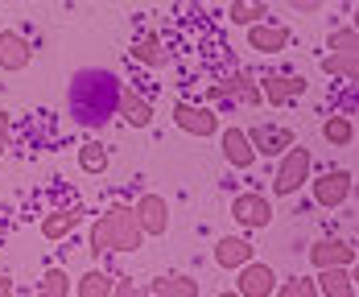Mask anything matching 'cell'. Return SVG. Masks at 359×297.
Instances as JSON below:
<instances>
[{
  "label": "cell",
  "mask_w": 359,
  "mask_h": 297,
  "mask_svg": "<svg viewBox=\"0 0 359 297\" xmlns=\"http://www.w3.org/2000/svg\"><path fill=\"white\" fill-rule=\"evenodd\" d=\"M252 256H256V248H252L244 235H223V240L215 244V264L219 268H231V272H236V268L248 264Z\"/></svg>",
  "instance_id": "obj_17"
},
{
  "label": "cell",
  "mask_w": 359,
  "mask_h": 297,
  "mask_svg": "<svg viewBox=\"0 0 359 297\" xmlns=\"http://www.w3.org/2000/svg\"><path fill=\"white\" fill-rule=\"evenodd\" d=\"M273 297H318V285L314 277H289V281H277Z\"/></svg>",
  "instance_id": "obj_27"
},
{
  "label": "cell",
  "mask_w": 359,
  "mask_h": 297,
  "mask_svg": "<svg viewBox=\"0 0 359 297\" xmlns=\"http://www.w3.org/2000/svg\"><path fill=\"white\" fill-rule=\"evenodd\" d=\"M120 91H124V83L111 71L87 67V71H79L71 78V91H67L71 116L83 128H104L111 116L120 111Z\"/></svg>",
  "instance_id": "obj_1"
},
{
  "label": "cell",
  "mask_w": 359,
  "mask_h": 297,
  "mask_svg": "<svg viewBox=\"0 0 359 297\" xmlns=\"http://www.w3.org/2000/svg\"><path fill=\"white\" fill-rule=\"evenodd\" d=\"M111 285H116V277H111V272L91 268V272H83V277L74 281V297H108Z\"/></svg>",
  "instance_id": "obj_23"
},
{
  "label": "cell",
  "mask_w": 359,
  "mask_h": 297,
  "mask_svg": "<svg viewBox=\"0 0 359 297\" xmlns=\"http://www.w3.org/2000/svg\"><path fill=\"white\" fill-rule=\"evenodd\" d=\"M29 58H34V46L25 37L13 34V29L0 34V71H25Z\"/></svg>",
  "instance_id": "obj_15"
},
{
  "label": "cell",
  "mask_w": 359,
  "mask_h": 297,
  "mask_svg": "<svg viewBox=\"0 0 359 297\" xmlns=\"http://www.w3.org/2000/svg\"><path fill=\"white\" fill-rule=\"evenodd\" d=\"M116 116H124L133 128H149V124H153V108H149V99H141V95L128 91V87L120 91V111H116Z\"/></svg>",
  "instance_id": "obj_19"
},
{
  "label": "cell",
  "mask_w": 359,
  "mask_h": 297,
  "mask_svg": "<svg viewBox=\"0 0 359 297\" xmlns=\"http://www.w3.org/2000/svg\"><path fill=\"white\" fill-rule=\"evenodd\" d=\"M0 297H13V281L8 277H0Z\"/></svg>",
  "instance_id": "obj_34"
},
{
  "label": "cell",
  "mask_w": 359,
  "mask_h": 297,
  "mask_svg": "<svg viewBox=\"0 0 359 297\" xmlns=\"http://www.w3.org/2000/svg\"><path fill=\"white\" fill-rule=\"evenodd\" d=\"M326 50H330V54H355L359 50V34L351 29V25H343V29H334V34L326 37Z\"/></svg>",
  "instance_id": "obj_29"
},
{
  "label": "cell",
  "mask_w": 359,
  "mask_h": 297,
  "mask_svg": "<svg viewBox=\"0 0 359 297\" xmlns=\"http://www.w3.org/2000/svg\"><path fill=\"white\" fill-rule=\"evenodd\" d=\"M289 41H293V34L277 21L248 25V50H256V54H281V50H289Z\"/></svg>",
  "instance_id": "obj_11"
},
{
  "label": "cell",
  "mask_w": 359,
  "mask_h": 297,
  "mask_svg": "<svg viewBox=\"0 0 359 297\" xmlns=\"http://www.w3.org/2000/svg\"><path fill=\"white\" fill-rule=\"evenodd\" d=\"M314 285H318V293H323V297H355V272H351L347 264L318 268Z\"/></svg>",
  "instance_id": "obj_14"
},
{
  "label": "cell",
  "mask_w": 359,
  "mask_h": 297,
  "mask_svg": "<svg viewBox=\"0 0 359 297\" xmlns=\"http://www.w3.org/2000/svg\"><path fill=\"white\" fill-rule=\"evenodd\" d=\"M108 297H149V285L133 281V277H116V285H111Z\"/></svg>",
  "instance_id": "obj_31"
},
{
  "label": "cell",
  "mask_w": 359,
  "mask_h": 297,
  "mask_svg": "<svg viewBox=\"0 0 359 297\" xmlns=\"http://www.w3.org/2000/svg\"><path fill=\"white\" fill-rule=\"evenodd\" d=\"M108 165H111V157L100 141H87V145L79 148V170H83V174H104Z\"/></svg>",
  "instance_id": "obj_26"
},
{
  "label": "cell",
  "mask_w": 359,
  "mask_h": 297,
  "mask_svg": "<svg viewBox=\"0 0 359 297\" xmlns=\"http://www.w3.org/2000/svg\"><path fill=\"white\" fill-rule=\"evenodd\" d=\"M133 58H137L141 67H153V71H157V67L170 62V50L161 46L157 34H144V37H137V46H133Z\"/></svg>",
  "instance_id": "obj_22"
},
{
  "label": "cell",
  "mask_w": 359,
  "mask_h": 297,
  "mask_svg": "<svg viewBox=\"0 0 359 297\" xmlns=\"http://www.w3.org/2000/svg\"><path fill=\"white\" fill-rule=\"evenodd\" d=\"M277 281H281V277L273 272V264H260L256 256L236 268V293L240 297H273Z\"/></svg>",
  "instance_id": "obj_4"
},
{
  "label": "cell",
  "mask_w": 359,
  "mask_h": 297,
  "mask_svg": "<svg viewBox=\"0 0 359 297\" xmlns=\"http://www.w3.org/2000/svg\"><path fill=\"white\" fill-rule=\"evenodd\" d=\"M260 95L273 104V108H285L293 99L306 95V78L302 74H264L260 78Z\"/></svg>",
  "instance_id": "obj_9"
},
{
  "label": "cell",
  "mask_w": 359,
  "mask_h": 297,
  "mask_svg": "<svg viewBox=\"0 0 359 297\" xmlns=\"http://www.w3.org/2000/svg\"><path fill=\"white\" fill-rule=\"evenodd\" d=\"M133 211H137V223H141L144 235H165L170 231V202L161 194H141Z\"/></svg>",
  "instance_id": "obj_10"
},
{
  "label": "cell",
  "mask_w": 359,
  "mask_h": 297,
  "mask_svg": "<svg viewBox=\"0 0 359 297\" xmlns=\"http://www.w3.org/2000/svg\"><path fill=\"white\" fill-rule=\"evenodd\" d=\"M8 145H13V120H8V116L0 111V157L8 153Z\"/></svg>",
  "instance_id": "obj_32"
},
{
  "label": "cell",
  "mask_w": 359,
  "mask_h": 297,
  "mask_svg": "<svg viewBox=\"0 0 359 297\" xmlns=\"http://www.w3.org/2000/svg\"><path fill=\"white\" fill-rule=\"evenodd\" d=\"M34 297H71V272L67 268H46Z\"/></svg>",
  "instance_id": "obj_25"
},
{
  "label": "cell",
  "mask_w": 359,
  "mask_h": 297,
  "mask_svg": "<svg viewBox=\"0 0 359 297\" xmlns=\"http://www.w3.org/2000/svg\"><path fill=\"white\" fill-rule=\"evenodd\" d=\"M215 87H219L223 99H236V104H244V108H260V104H264L260 83H256L252 74H231L227 83H215Z\"/></svg>",
  "instance_id": "obj_16"
},
{
  "label": "cell",
  "mask_w": 359,
  "mask_h": 297,
  "mask_svg": "<svg viewBox=\"0 0 359 297\" xmlns=\"http://www.w3.org/2000/svg\"><path fill=\"white\" fill-rule=\"evenodd\" d=\"M91 252L95 256H104V252H111V223H108V215H100V219L91 223Z\"/></svg>",
  "instance_id": "obj_30"
},
{
  "label": "cell",
  "mask_w": 359,
  "mask_h": 297,
  "mask_svg": "<svg viewBox=\"0 0 359 297\" xmlns=\"http://www.w3.org/2000/svg\"><path fill=\"white\" fill-rule=\"evenodd\" d=\"M219 148H223L227 165H236V170H252L256 165V148H252L244 128H223L219 132Z\"/></svg>",
  "instance_id": "obj_13"
},
{
  "label": "cell",
  "mask_w": 359,
  "mask_h": 297,
  "mask_svg": "<svg viewBox=\"0 0 359 297\" xmlns=\"http://www.w3.org/2000/svg\"><path fill=\"white\" fill-rule=\"evenodd\" d=\"M79 219H83V211H50L46 219H41V235L50 240V244H58V240H67L74 227H79Z\"/></svg>",
  "instance_id": "obj_20"
},
{
  "label": "cell",
  "mask_w": 359,
  "mask_h": 297,
  "mask_svg": "<svg viewBox=\"0 0 359 297\" xmlns=\"http://www.w3.org/2000/svg\"><path fill=\"white\" fill-rule=\"evenodd\" d=\"M149 293H161V297H203V285L186 272H170V277H157L149 285Z\"/></svg>",
  "instance_id": "obj_18"
},
{
  "label": "cell",
  "mask_w": 359,
  "mask_h": 297,
  "mask_svg": "<svg viewBox=\"0 0 359 297\" xmlns=\"http://www.w3.org/2000/svg\"><path fill=\"white\" fill-rule=\"evenodd\" d=\"M108 223H111V252H137L144 244V231L137 223V211L133 207H111L108 211Z\"/></svg>",
  "instance_id": "obj_5"
},
{
  "label": "cell",
  "mask_w": 359,
  "mask_h": 297,
  "mask_svg": "<svg viewBox=\"0 0 359 297\" xmlns=\"http://www.w3.org/2000/svg\"><path fill=\"white\" fill-rule=\"evenodd\" d=\"M227 17H231V25H256V21H269V4L264 0H231Z\"/></svg>",
  "instance_id": "obj_24"
},
{
  "label": "cell",
  "mask_w": 359,
  "mask_h": 297,
  "mask_svg": "<svg viewBox=\"0 0 359 297\" xmlns=\"http://www.w3.org/2000/svg\"><path fill=\"white\" fill-rule=\"evenodd\" d=\"M149 297H161V293H149Z\"/></svg>",
  "instance_id": "obj_36"
},
{
  "label": "cell",
  "mask_w": 359,
  "mask_h": 297,
  "mask_svg": "<svg viewBox=\"0 0 359 297\" xmlns=\"http://www.w3.org/2000/svg\"><path fill=\"white\" fill-rule=\"evenodd\" d=\"M285 4L293 8V13H318L326 0H285Z\"/></svg>",
  "instance_id": "obj_33"
},
{
  "label": "cell",
  "mask_w": 359,
  "mask_h": 297,
  "mask_svg": "<svg viewBox=\"0 0 359 297\" xmlns=\"http://www.w3.org/2000/svg\"><path fill=\"white\" fill-rule=\"evenodd\" d=\"M231 219L240 223L244 231H260V227H269L273 223V202H269V194H236L231 198Z\"/></svg>",
  "instance_id": "obj_6"
},
{
  "label": "cell",
  "mask_w": 359,
  "mask_h": 297,
  "mask_svg": "<svg viewBox=\"0 0 359 297\" xmlns=\"http://www.w3.org/2000/svg\"><path fill=\"white\" fill-rule=\"evenodd\" d=\"M219 297H240V293H236V289H227V293H219Z\"/></svg>",
  "instance_id": "obj_35"
},
{
  "label": "cell",
  "mask_w": 359,
  "mask_h": 297,
  "mask_svg": "<svg viewBox=\"0 0 359 297\" xmlns=\"http://www.w3.org/2000/svg\"><path fill=\"white\" fill-rule=\"evenodd\" d=\"M323 71L326 74H339V78H347V83H355V74H359L355 54H326V58H323Z\"/></svg>",
  "instance_id": "obj_28"
},
{
  "label": "cell",
  "mask_w": 359,
  "mask_h": 297,
  "mask_svg": "<svg viewBox=\"0 0 359 297\" xmlns=\"http://www.w3.org/2000/svg\"><path fill=\"white\" fill-rule=\"evenodd\" d=\"M310 190H314V202H318V207L339 211V207H347V202H351L355 178H351V170H330V174L310 178Z\"/></svg>",
  "instance_id": "obj_3"
},
{
  "label": "cell",
  "mask_w": 359,
  "mask_h": 297,
  "mask_svg": "<svg viewBox=\"0 0 359 297\" xmlns=\"http://www.w3.org/2000/svg\"><path fill=\"white\" fill-rule=\"evenodd\" d=\"M244 132H248L256 157H281L289 145H297L293 128H285V124H252V128H244Z\"/></svg>",
  "instance_id": "obj_7"
},
{
  "label": "cell",
  "mask_w": 359,
  "mask_h": 297,
  "mask_svg": "<svg viewBox=\"0 0 359 297\" xmlns=\"http://www.w3.org/2000/svg\"><path fill=\"white\" fill-rule=\"evenodd\" d=\"M323 141L334 148H351L355 145V120L351 116H326L323 120Z\"/></svg>",
  "instance_id": "obj_21"
},
{
  "label": "cell",
  "mask_w": 359,
  "mask_h": 297,
  "mask_svg": "<svg viewBox=\"0 0 359 297\" xmlns=\"http://www.w3.org/2000/svg\"><path fill=\"white\" fill-rule=\"evenodd\" d=\"M310 264H314V268H334V264L355 268V248H351V240L326 235V240H318V244L310 248Z\"/></svg>",
  "instance_id": "obj_12"
},
{
  "label": "cell",
  "mask_w": 359,
  "mask_h": 297,
  "mask_svg": "<svg viewBox=\"0 0 359 297\" xmlns=\"http://www.w3.org/2000/svg\"><path fill=\"white\" fill-rule=\"evenodd\" d=\"M174 124L190 137H215L219 132L215 108H203V104H174Z\"/></svg>",
  "instance_id": "obj_8"
},
{
  "label": "cell",
  "mask_w": 359,
  "mask_h": 297,
  "mask_svg": "<svg viewBox=\"0 0 359 297\" xmlns=\"http://www.w3.org/2000/svg\"><path fill=\"white\" fill-rule=\"evenodd\" d=\"M310 170H314V157H310V148H306V145H289L285 153H281V165H277V174H273V194H277V198L297 194L302 186L310 182Z\"/></svg>",
  "instance_id": "obj_2"
}]
</instances>
